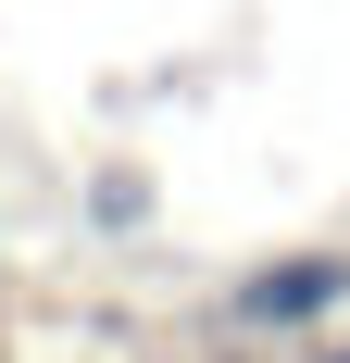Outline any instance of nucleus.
Returning a JSON list of instances; mask_svg holds the SVG:
<instances>
[{
	"label": "nucleus",
	"mask_w": 350,
	"mask_h": 363,
	"mask_svg": "<svg viewBox=\"0 0 350 363\" xmlns=\"http://www.w3.org/2000/svg\"><path fill=\"white\" fill-rule=\"evenodd\" d=\"M338 313H350V251H276L225 289V326H250V338H313Z\"/></svg>",
	"instance_id": "obj_1"
},
{
	"label": "nucleus",
	"mask_w": 350,
	"mask_h": 363,
	"mask_svg": "<svg viewBox=\"0 0 350 363\" xmlns=\"http://www.w3.org/2000/svg\"><path fill=\"white\" fill-rule=\"evenodd\" d=\"M313 363H350V338H325V351H313Z\"/></svg>",
	"instance_id": "obj_2"
}]
</instances>
